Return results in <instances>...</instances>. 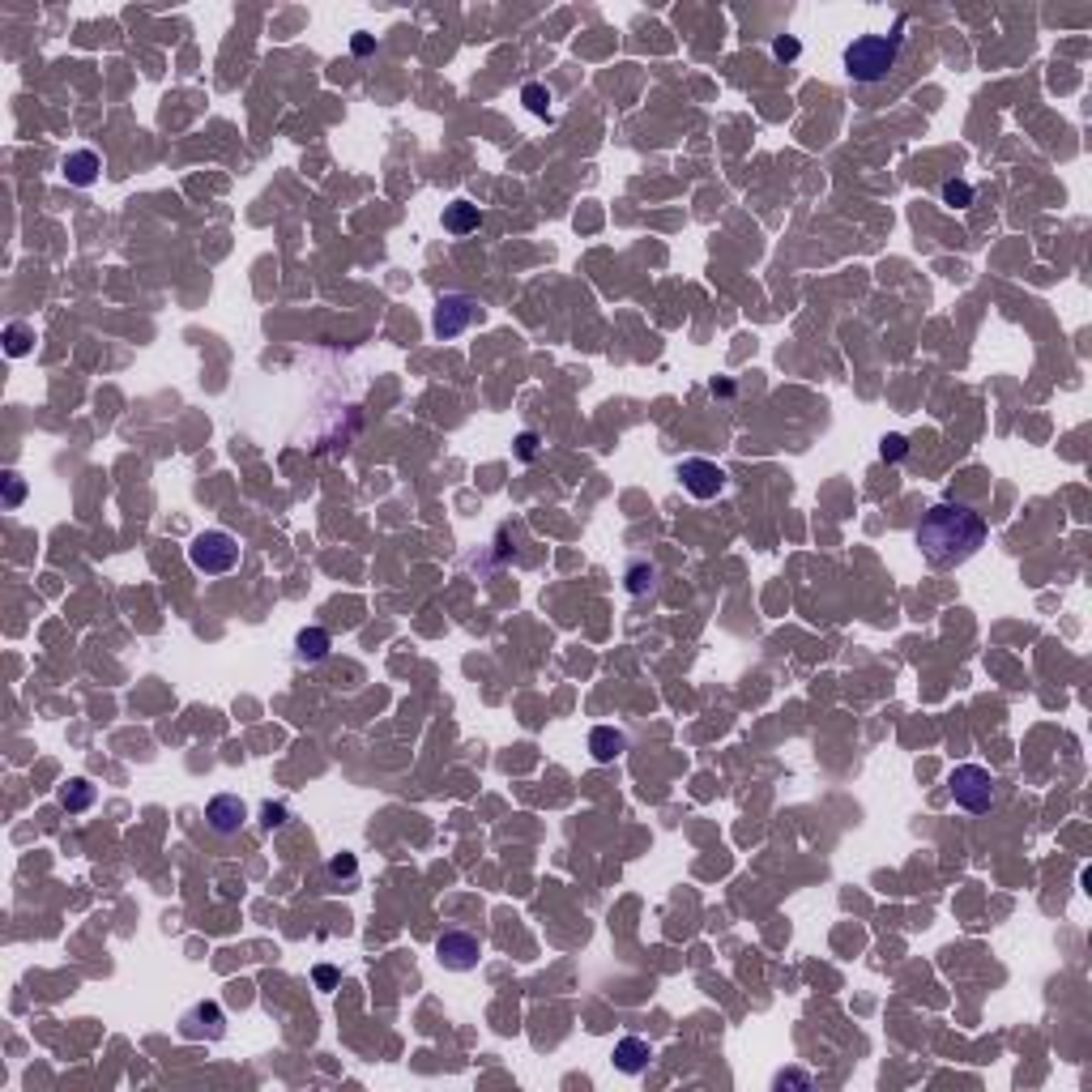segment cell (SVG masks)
<instances>
[{"instance_id":"obj_1","label":"cell","mask_w":1092,"mask_h":1092,"mask_svg":"<svg viewBox=\"0 0 1092 1092\" xmlns=\"http://www.w3.org/2000/svg\"><path fill=\"white\" fill-rule=\"evenodd\" d=\"M914 542L930 568H960V563H969L973 555L982 551L986 521H982V512H973L969 504L943 499V504H935L926 517H922Z\"/></svg>"},{"instance_id":"obj_2","label":"cell","mask_w":1092,"mask_h":1092,"mask_svg":"<svg viewBox=\"0 0 1092 1092\" xmlns=\"http://www.w3.org/2000/svg\"><path fill=\"white\" fill-rule=\"evenodd\" d=\"M901 31H905V22H896L892 34H862V39H853L845 47V73H850V81L875 86V81L888 78L896 68V60H901V47H905Z\"/></svg>"},{"instance_id":"obj_3","label":"cell","mask_w":1092,"mask_h":1092,"mask_svg":"<svg viewBox=\"0 0 1092 1092\" xmlns=\"http://www.w3.org/2000/svg\"><path fill=\"white\" fill-rule=\"evenodd\" d=\"M994 773L990 768H982V764H956L948 777V790L951 798H956L960 811H969V816H986L994 806Z\"/></svg>"},{"instance_id":"obj_4","label":"cell","mask_w":1092,"mask_h":1092,"mask_svg":"<svg viewBox=\"0 0 1092 1092\" xmlns=\"http://www.w3.org/2000/svg\"><path fill=\"white\" fill-rule=\"evenodd\" d=\"M188 563L197 568V572L205 576H227L239 563V542L231 538L227 530H205L192 538V546H188Z\"/></svg>"},{"instance_id":"obj_5","label":"cell","mask_w":1092,"mask_h":1092,"mask_svg":"<svg viewBox=\"0 0 1092 1092\" xmlns=\"http://www.w3.org/2000/svg\"><path fill=\"white\" fill-rule=\"evenodd\" d=\"M474 320H483V308H478L470 295H440L436 299V312H431V329H436L440 342H453Z\"/></svg>"},{"instance_id":"obj_6","label":"cell","mask_w":1092,"mask_h":1092,"mask_svg":"<svg viewBox=\"0 0 1092 1092\" xmlns=\"http://www.w3.org/2000/svg\"><path fill=\"white\" fill-rule=\"evenodd\" d=\"M436 956H440V964L448 973H470L478 969V960H483V943H478V935H470V930H444L440 939H436Z\"/></svg>"},{"instance_id":"obj_7","label":"cell","mask_w":1092,"mask_h":1092,"mask_svg":"<svg viewBox=\"0 0 1092 1092\" xmlns=\"http://www.w3.org/2000/svg\"><path fill=\"white\" fill-rule=\"evenodd\" d=\"M179 1037L184 1041H222L227 1037V1012H222L214 999L192 1003L179 1015Z\"/></svg>"},{"instance_id":"obj_8","label":"cell","mask_w":1092,"mask_h":1092,"mask_svg":"<svg viewBox=\"0 0 1092 1092\" xmlns=\"http://www.w3.org/2000/svg\"><path fill=\"white\" fill-rule=\"evenodd\" d=\"M679 478H683L687 496H695V499H718L721 491H726V470H721L718 461H705V457H687V461L679 465Z\"/></svg>"},{"instance_id":"obj_9","label":"cell","mask_w":1092,"mask_h":1092,"mask_svg":"<svg viewBox=\"0 0 1092 1092\" xmlns=\"http://www.w3.org/2000/svg\"><path fill=\"white\" fill-rule=\"evenodd\" d=\"M243 819H248V806H243L239 794H214L205 803V828L214 837H235L243 828Z\"/></svg>"},{"instance_id":"obj_10","label":"cell","mask_w":1092,"mask_h":1092,"mask_svg":"<svg viewBox=\"0 0 1092 1092\" xmlns=\"http://www.w3.org/2000/svg\"><path fill=\"white\" fill-rule=\"evenodd\" d=\"M589 751H594L597 764H610V760H619V755L628 751V734L615 730V726H594L589 730Z\"/></svg>"},{"instance_id":"obj_11","label":"cell","mask_w":1092,"mask_h":1092,"mask_svg":"<svg viewBox=\"0 0 1092 1092\" xmlns=\"http://www.w3.org/2000/svg\"><path fill=\"white\" fill-rule=\"evenodd\" d=\"M615 1067L623 1071V1075H640V1071L649 1067V1059H653V1049H649V1041H640V1037H623V1041H615Z\"/></svg>"},{"instance_id":"obj_12","label":"cell","mask_w":1092,"mask_h":1092,"mask_svg":"<svg viewBox=\"0 0 1092 1092\" xmlns=\"http://www.w3.org/2000/svg\"><path fill=\"white\" fill-rule=\"evenodd\" d=\"M478 227H483V210H478L474 201H453V205H444V231L448 235H474Z\"/></svg>"},{"instance_id":"obj_13","label":"cell","mask_w":1092,"mask_h":1092,"mask_svg":"<svg viewBox=\"0 0 1092 1092\" xmlns=\"http://www.w3.org/2000/svg\"><path fill=\"white\" fill-rule=\"evenodd\" d=\"M99 171H103V163H99L94 150H73V154H65V179L68 184L90 188L94 179H99Z\"/></svg>"},{"instance_id":"obj_14","label":"cell","mask_w":1092,"mask_h":1092,"mask_svg":"<svg viewBox=\"0 0 1092 1092\" xmlns=\"http://www.w3.org/2000/svg\"><path fill=\"white\" fill-rule=\"evenodd\" d=\"M325 875H329L333 892H354V888H359V858H354V853H333Z\"/></svg>"},{"instance_id":"obj_15","label":"cell","mask_w":1092,"mask_h":1092,"mask_svg":"<svg viewBox=\"0 0 1092 1092\" xmlns=\"http://www.w3.org/2000/svg\"><path fill=\"white\" fill-rule=\"evenodd\" d=\"M295 649H299L303 662H325V657L333 653V636L325 628H303L295 636Z\"/></svg>"},{"instance_id":"obj_16","label":"cell","mask_w":1092,"mask_h":1092,"mask_svg":"<svg viewBox=\"0 0 1092 1092\" xmlns=\"http://www.w3.org/2000/svg\"><path fill=\"white\" fill-rule=\"evenodd\" d=\"M60 806H65L68 816H81V811H90V806H94V785H90L86 777H73V781L60 790Z\"/></svg>"},{"instance_id":"obj_17","label":"cell","mask_w":1092,"mask_h":1092,"mask_svg":"<svg viewBox=\"0 0 1092 1092\" xmlns=\"http://www.w3.org/2000/svg\"><path fill=\"white\" fill-rule=\"evenodd\" d=\"M653 585H657V563L632 559L628 563V594H649Z\"/></svg>"},{"instance_id":"obj_18","label":"cell","mask_w":1092,"mask_h":1092,"mask_svg":"<svg viewBox=\"0 0 1092 1092\" xmlns=\"http://www.w3.org/2000/svg\"><path fill=\"white\" fill-rule=\"evenodd\" d=\"M31 346H34V329L31 325H5V354L9 359H22V354H31Z\"/></svg>"},{"instance_id":"obj_19","label":"cell","mask_w":1092,"mask_h":1092,"mask_svg":"<svg viewBox=\"0 0 1092 1092\" xmlns=\"http://www.w3.org/2000/svg\"><path fill=\"white\" fill-rule=\"evenodd\" d=\"M521 103H525L534 116H551V90L538 86V81H530V86L521 90Z\"/></svg>"},{"instance_id":"obj_20","label":"cell","mask_w":1092,"mask_h":1092,"mask_svg":"<svg viewBox=\"0 0 1092 1092\" xmlns=\"http://www.w3.org/2000/svg\"><path fill=\"white\" fill-rule=\"evenodd\" d=\"M287 824H290V806L287 803H274V798L261 803V828H265V832H277V828H287Z\"/></svg>"},{"instance_id":"obj_21","label":"cell","mask_w":1092,"mask_h":1092,"mask_svg":"<svg viewBox=\"0 0 1092 1092\" xmlns=\"http://www.w3.org/2000/svg\"><path fill=\"white\" fill-rule=\"evenodd\" d=\"M0 486H5V508H22V499H26V483H22V474L18 470H5V478H0Z\"/></svg>"},{"instance_id":"obj_22","label":"cell","mask_w":1092,"mask_h":1092,"mask_svg":"<svg viewBox=\"0 0 1092 1092\" xmlns=\"http://www.w3.org/2000/svg\"><path fill=\"white\" fill-rule=\"evenodd\" d=\"M905 453H909V440H905V436H896V431H888V436H883V440H879V457H883V461H888V465L905 461Z\"/></svg>"},{"instance_id":"obj_23","label":"cell","mask_w":1092,"mask_h":1092,"mask_svg":"<svg viewBox=\"0 0 1092 1092\" xmlns=\"http://www.w3.org/2000/svg\"><path fill=\"white\" fill-rule=\"evenodd\" d=\"M943 201L956 205V210H969L973 205V184H964V179H948V184H943Z\"/></svg>"},{"instance_id":"obj_24","label":"cell","mask_w":1092,"mask_h":1092,"mask_svg":"<svg viewBox=\"0 0 1092 1092\" xmlns=\"http://www.w3.org/2000/svg\"><path fill=\"white\" fill-rule=\"evenodd\" d=\"M773 55H777V60H798V55H803V43H798L794 34H777V39H773Z\"/></svg>"},{"instance_id":"obj_25","label":"cell","mask_w":1092,"mask_h":1092,"mask_svg":"<svg viewBox=\"0 0 1092 1092\" xmlns=\"http://www.w3.org/2000/svg\"><path fill=\"white\" fill-rule=\"evenodd\" d=\"M538 453H542V440L534 436V431H521V436H517V457H521V461H534Z\"/></svg>"},{"instance_id":"obj_26","label":"cell","mask_w":1092,"mask_h":1092,"mask_svg":"<svg viewBox=\"0 0 1092 1092\" xmlns=\"http://www.w3.org/2000/svg\"><path fill=\"white\" fill-rule=\"evenodd\" d=\"M312 982H316L320 990H333V986L342 982V973L333 969V964H316V969H312Z\"/></svg>"},{"instance_id":"obj_27","label":"cell","mask_w":1092,"mask_h":1092,"mask_svg":"<svg viewBox=\"0 0 1092 1092\" xmlns=\"http://www.w3.org/2000/svg\"><path fill=\"white\" fill-rule=\"evenodd\" d=\"M785 1084H794V1088H811V1075H806V1071H781V1075H777V1088H785Z\"/></svg>"},{"instance_id":"obj_28","label":"cell","mask_w":1092,"mask_h":1092,"mask_svg":"<svg viewBox=\"0 0 1092 1092\" xmlns=\"http://www.w3.org/2000/svg\"><path fill=\"white\" fill-rule=\"evenodd\" d=\"M350 52L354 55H372L375 52V39H372V34H354V39H350Z\"/></svg>"},{"instance_id":"obj_29","label":"cell","mask_w":1092,"mask_h":1092,"mask_svg":"<svg viewBox=\"0 0 1092 1092\" xmlns=\"http://www.w3.org/2000/svg\"><path fill=\"white\" fill-rule=\"evenodd\" d=\"M734 393V385L730 380H713V398H730Z\"/></svg>"}]
</instances>
